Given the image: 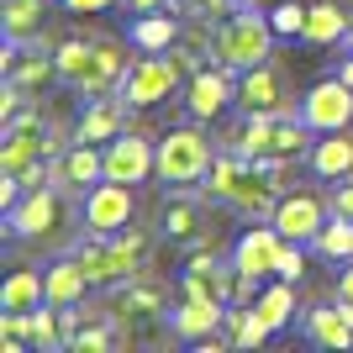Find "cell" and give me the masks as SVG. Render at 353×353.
<instances>
[{
    "label": "cell",
    "mask_w": 353,
    "mask_h": 353,
    "mask_svg": "<svg viewBox=\"0 0 353 353\" xmlns=\"http://www.w3.org/2000/svg\"><path fill=\"white\" fill-rule=\"evenodd\" d=\"M179 32H185V21H179L174 11H143V16L132 21V32H127V37H132L137 53H169V48L179 43Z\"/></svg>",
    "instance_id": "25"
},
{
    "label": "cell",
    "mask_w": 353,
    "mask_h": 353,
    "mask_svg": "<svg viewBox=\"0 0 353 353\" xmlns=\"http://www.w3.org/2000/svg\"><path fill=\"white\" fill-rule=\"evenodd\" d=\"M48 301V280L37 269H11L0 285V311H37Z\"/></svg>",
    "instance_id": "29"
},
{
    "label": "cell",
    "mask_w": 353,
    "mask_h": 353,
    "mask_svg": "<svg viewBox=\"0 0 353 353\" xmlns=\"http://www.w3.org/2000/svg\"><path fill=\"white\" fill-rule=\"evenodd\" d=\"M343 43H348V53H353V21H348V37H343Z\"/></svg>",
    "instance_id": "44"
},
{
    "label": "cell",
    "mask_w": 353,
    "mask_h": 353,
    "mask_svg": "<svg viewBox=\"0 0 353 353\" xmlns=\"http://www.w3.org/2000/svg\"><path fill=\"white\" fill-rule=\"evenodd\" d=\"M169 285L153 280V274H132V280L117 285V306H111V316H117L121 327H127V343H153L159 332H153V322H169Z\"/></svg>",
    "instance_id": "5"
},
{
    "label": "cell",
    "mask_w": 353,
    "mask_h": 353,
    "mask_svg": "<svg viewBox=\"0 0 353 353\" xmlns=\"http://www.w3.org/2000/svg\"><path fill=\"white\" fill-rule=\"evenodd\" d=\"M63 11H74V16H95V11H111L117 0H59Z\"/></svg>",
    "instance_id": "39"
},
{
    "label": "cell",
    "mask_w": 353,
    "mask_h": 353,
    "mask_svg": "<svg viewBox=\"0 0 353 353\" xmlns=\"http://www.w3.org/2000/svg\"><path fill=\"white\" fill-rule=\"evenodd\" d=\"M227 6H237V0H174V11L185 16H221Z\"/></svg>",
    "instance_id": "37"
},
{
    "label": "cell",
    "mask_w": 353,
    "mask_h": 353,
    "mask_svg": "<svg viewBox=\"0 0 353 353\" xmlns=\"http://www.w3.org/2000/svg\"><path fill=\"white\" fill-rule=\"evenodd\" d=\"M43 280H48V301H53V306H85V295L95 290V285H90V274H85V264H79V259H53V264L43 269Z\"/></svg>",
    "instance_id": "23"
},
{
    "label": "cell",
    "mask_w": 353,
    "mask_h": 353,
    "mask_svg": "<svg viewBox=\"0 0 353 353\" xmlns=\"http://www.w3.org/2000/svg\"><path fill=\"white\" fill-rule=\"evenodd\" d=\"M159 174V143L148 132H121L105 143V179H121V185H143V179Z\"/></svg>",
    "instance_id": "13"
},
{
    "label": "cell",
    "mask_w": 353,
    "mask_h": 353,
    "mask_svg": "<svg viewBox=\"0 0 353 353\" xmlns=\"http://www.w3.org/2000/svg\"><path fill=\"white\" fill-rule=\"evenodd\" d=\"M21 48H27V43H11V37H6V53H0L6 79L21 85L27 95H32V90H43V85H53V79H59V59L43 53V48H32V53H21Z\"/></svg>",
    "instance_id": "20"
},
{
    "label": "cell",
    "mask_w": 353,
    "mask_h": 353,
    "mask_svg": "<svg viewBox=\"0 0 353 353\" xmlns=\"http://www.w3.org/2000/svg\"><path fill=\"white\" fill-rule=\"evenodd\" d=\"M232 101H237V69L232 63L211 59L206 69H195L190 79H185V105H190L195 121H216Z\"/></svg>",
    "instance_id": "11"
},
{
    "label": "cell",
    "mask_w": 353,
    "mask_h": 353,
    "mask_svg": "<svg viewBox=\"0 0 353 353\" xmlns=\"http://www.w3.org/2000/svg\"><path fill=\"white\" fill-rule=\"evenodd\" d=\"M63 227V190L48 179L6 211V237H53Z\"/></svg>",
    "instance_id": "10"
},
{
    "label": "cell",
    "mask_w": 353,
    "mask_h": 353,
    "mask_svg": "<svg viewBox=\"0 0 353 353\" xmlns=\"http://www.w3.org/2000/svg\"><path fill=\"white\" fill-rule=\"evenodd\" d=\"M274 43H280L274 21H269L264 11H253V6H237L232 16H221V27H216V59L232 63L237 74L253 69V63H264V59H274Z\"/></svg>",
    "instance_id": "4"
},
{
    "label": "cell",
    "mask_w": 353,
    "mask_h": 353,
    "mask_svg": "<svg viewBox=\"0 0 353 353\" xmlns=\"http://www.w3.org/2000/svg\"><path fill=\"white\" fill-rule=\"evenodd\" d=\"M237 6H253V11H274L280 0H237Z\"/></svg>",
    "instance_id": "42"
},
{
    "label": "cell",
    "mask_w": 353,
    "mask_h": 353,
    "mask_svg": "<svg viewBox=\"0 0 353 353\" xmlns=\"http://www.w3.org/2000/svg\"><path fill=\"white\" fill-rule=\"evenodd\" d=\"M332 211L353 221V174H348V179H338V190H332Z\"/></svg>",
    "instance_id": "38"
},
{
    "label": "cell",
    "mask_w": 353,
    "mask_h": 353,
    "mask_svg": "<svg viewBox=\"0 0 353 353\" xmlns=\"http://www.w3.org/2000/svg\"><path fill=\"white\" fill-rule=\"evenodd\" d=\"M185 79H190V74L179 69V59L174 53H143V59L132 63V69H127V79H121V101L132 105V111H153V105L159 101H169V95H174L179 85H185Z\"/></svg>",
    "instance_id": "7"
},
{
    "label": "cell",
    "mask_w": 353,
    "mask_h": 353,
    "mask_svg": "<svg viewBox=\"0 0 353 353\" xmlns=\"http://www.w3.org/2000/svg\"><path fill=\"white\" fill-rule=\"evenodd\" d=\"M301 121H306L316 137L353 127V85L343 79V74H332V79H316V85L301 95Z\"/></svg>",
    "instance_id": "9"
},
{
    "label": "cell",
    "mask_w": 353,
    "mask_h": 353,
    "mask_svg": "<svg viewBox=\"0 0 353 353\" xmlns=\"http://www.w3.org/2000/svg\"><path fill=\"white\" fill-rule=\"evenodd\" d=\"M338 74H343V79H348V85H353V53H348V59L338 63Z\"/></svg>",
    "instance_id": "43"
},
{
    "label": "cell",
    "mask_w": 353,
    "mask_h": 353,
    "mask_svg": "<svg viewBox=\"0 0 353 353\" xmlns=\"http://www.w3.org/2000/svg\"><path fill=\"white\" fill-rule=\"evenodd\" d=\"M280 248H285V232L274 227V221H253L248 232L232 243V264L248 274V280H264V274H274L280 269Z\"/></svg>",
    "instance_id": "17"
},
{
    "label": "cell",
    "mask_w": 353,
    "mask_h": 353,
    "mask_svg": "<svg viewBox=\"0 0 353 353\" xmlns=\"http://www.w3.org/2000/svg\"><path fill=\"white\" fill-rule=\"evenodd\" d=\"M311 248L322 253V259H332V264H348V259H353V221L332 211V216H327V227L316 232V243H311Z\"/></svg>",
    "instance_id": "32"
},
{
    "label": "cell",
    "mask_w": 353,
    "mask_h": 353,
    "mask_svg": "<svg viewBox=\"0 0 353 353\" xmlns=\"http://www.w3.org/2000/svg\"><path fill=\"white\" fill-rule=\"evenodd\" d=\"M127 111H132V105L121 101L117 90H111V95H90L85 111H79L74 137H79V143H111V137L127 132Z\"/></svg>",
    "instance_id": "19"
},
{
    "label": "cell",
    "mask_w": 353,
    "mask_h": 353,
    "mask_svg": "<svg viewBox=\"0 0 353 353\" xmlns=\"http://www.w3.org/2000/svg\"><path fill=\"white\" fill-rule=\"evenodd\" d=\"M221 316H227V301H206V295H179V306L169 311V332L174 338H211V332H221Z\"/></svg>",
    "instance_id": "21"
},
{
    "label": "cell",
    "mask_w": 353,
    "mask_h": 353,
    "mask_svg": "<svg viewBox=\"0 0 353 353\" xmlns=\"http://www.w3.org/2000/svg\"><path fill=\"white\" fill-rule=\"evenodd\" d=\"M269 332H274V327H269L253 306L248 311H243V306H227V316H221V338L232 343V348H259Z\"/></svg>",
    "instance_id": "30"
},
{
    "label": "cell",
    "mask_w": 353,
    "mask_h": 353,
    "mask_svg": "<svg viewBox=\"0 0 353 353\" xmlns=\"http://www.w3.org/2000/svg\"><path fill=\"white\" fill-rule=\"evenodd\" d=\"M0 27L11 43H37L48 27V0H0Z\"/></svg>",
    "instance_id": "27"
},
{
    "label": "cell",
    "mask_w": 353,
    "mask_h": 353,
    "mask_svg": "<svg viewBox=\"0 0 353 353\" xmlns=\"http://www.w3.org/2000/svg\"><path fill=\"white\" fill-rule=\"evenodd\" d=\"M327 216H332V201H322V195H311V190H285L269 221H274L290 243H316Z\"/></svg>",
    "instance_id": "14"
},
{
    "label": "cell",
    "mask_w": 353,
    "mask_h": 353,
    "mask_svg": "<svg viewBox=\"0 0 353 353\" xmlns=\"http://www.w3.org/2000/svg\"><path fill=\"white\" fill-rule=\"evenodd\" d=\"M306 163L316 179H348L353 174V132L348 127L343 132H322V143H311Z\"/></svg>",
    "instance_id": "24"
},
{
    "label": "cell",
    "mask_w": 353,
    "mask_h": 353,
    "mask_svg": "<svg viewBox=\"0 0 353 353\" xmlns=\"http://www.w3.org/2000/svg\"><path fill=\"white\" fill-rule=\"evenodd\" d=\"M301 327H306V338L322 343V348H353V301L338 295V306H311L306 316H301Z\"/></svg>",
    "instance_id": "22"
},
{
    "label": "cell",
    "mask_w": 353,
    "mask_h": 353,
    "mask_svg": "<svg viewBox=\"0 0 353 353\" xmlns=\"http://www.w3.org/2000/svg\"><path fill=\"white\" fill-rule=\"evenodd\" d=\"M0 353H32L27 311H0Z\"/></svg>",
    "instance_id": "33"
},
{
    "label": "cell",
    "mask_w": 353,
    "mask_h": 353,
    "mask_svg": "<svg viewBox=\"0 0 353 353\" xmlns=\"http://www.w3.org/2000/svg\"><path fill=\"white\" fill-rule=\"evenodd\" d=\"M237 105H243V111H264V117H280V111H301V105H290L285 74L274 69L269 59L237 74Z\"/></svg>",
    "instance_id": "15"
},
{
    "label": "cell",
    "mask_w": 353,
    "mask_h": 353,
    "mask_svg": "<svg viewBox=\"0 0 353 353\" xmlns=\"http://www.w3.org/2000/svg\"><path fill=\"white\" fill-rule=\"evenodd\" d=\"M59 127H53V117H43L37 105H27L21 117H11L6 127H0V174H21V169H32V163H53V153H59Z\"/></svg>",
    "instance_id": "3"
},
{
    "label": "cell",
    "mask_w": 353,
    "mask_h": 353,
    "mask_svg": "<svg viewBox=\"0 0 353 353\" xmlns=\"http://www.w3.org/2000/svg\"><path fill=\"white\" fill-rule=\"evenodd\" d=\"M306 16H311V6H301V0H280V6L269 11V21H274L280 37H306Z\"/></svg>",
    "instance_id": "34"
},
{
    "label": "cell",
    "mask_w": 353,
    "mask_h": 353,
    "mask_svg": "<svg viewBox=\"0 0 353 353\" xmlns=\"http://www.w3.org/2000/svg\"><path fill=\"white\" fill-rule=\"evenodd\" d=\"M280 280H301L306 274V243H290L285 237V248H280V269H274Z\"/></svg>",
    "instance_id": "36"
},
{
    "label": "cell",
    "mask_w": 353,
    "mask_h": 353,
    "mask_svg": "<svg viewBox=\"0 0 353 353\" xmlns=\"http://www.w3.org/2000/svg\"><path fill=\"white\" fill-rule=\"evenodd\" d=\"M148 253H153V237L137 232V227H121V232H90L74 243V259L85 264L90 285H121L148 269Z\"/></svg>",
    "instance_id": "2"
},
{
    "label": "cell",
    "mask_w": 353,
    "mask_h": 353,
    "mask_svg": "<svg viewBox=\"0 0 353 353\" xmlns=\"http://www.w3.org/2000/svg\"><path fill=\"white\" fill-rule=\"evenodd\" d=\"M132 185H121V179H101L95 190L85 195V232H121V227H132Z\"/></svg>",
    "instance_id": "16"
},
{
    "label": "cell",
    "mask_w": 353,
    "mask_h": 353,
    "mask_svg": "<svg viewBox=\"0 0 353 353\" xmlns=\"http://www.w3.org/2000/svg\"><path fill=\"white\" fill-rule=\"evenodd\" d=\"M121 11H132V16H143V11H174V0H121Z\"/></svg>",
    "instance_id": "40"
},
{
    "label": "cell",
    "mask_w": 353,
    "mask_h": 353,
    "mask_svg": "<svg viewBox=\"0 0 353 353\" xmlns=\"http://www.w3.org/2000/svg\"><path fill=\"white\" fill-rule=\"evenodd\" d=\"M63 322H69V348L74 353H111V348H121L127 343V327L117 322V316H105V322H74V306L63 311Z\"/></svg>",
    "instance_id": "26"
},
{
    "label": "cell",
    "mask_w": 353,
    "mask_h": 353,
    "mask_svg": "<svg viewBox=\"0 0 353 353\" xmlns=\"http://www.w3.org/2000/svg\"><path fill=\"white\" fill-rule=\"evenodd\" d=\"M211 201L201 190H174L159 206V237L163 243H179V248H206L211 237Z\"/></svg>",
    "instance_id": "8"
},
{
    "label": "cell",
    "mask_w": 353,
    "mask_h": 353,
    "mask_svg": "<svg viewBox=\"0 0 353 353\" xmlns=\"http://www.w3.org/2000/svg\"><path fill=\"white\" fill-rule=\"evenodd\" d=\"M253 311H259L274 332L290 327L295 322V280H274L269 290H259V295H253Z\"/></svg>",
    "instance_id": "31"
},
{
    "label": "cell",
    "mask_w": 353,
    "mask_h": 353,
    "mask_svg": "<svg viewBox=\"0 0 353 353\" xmlns=\"http://www.w3.org/2000/svg\"><path fill=\"white\" fill-rule=\"evenodd\" d=\"M105 179V148L101 143H63L59 153H53V185H59L63 195H79L85 201L95 185Z\"/></svg>",
    "instance_id": "12"
},
{
    "label": "cell",
    "mask_w": 353,
    "mask_h": 353,
    "mask_svg": "<svg viewBox=\"0 0 353 353\" xmlns=\"http://www.w3.org/2000/svg\"><path fill=\"white\" fill-rule=\"evenodd\" d=\"M201 195H206L211 206H232V211H243V216H253V221H269L274 206H280V190L264 179L259 159L232 153V148L211 159L206 179H201Z\"/></svg>",
    "instance_id": "1"
},
{
    "label": "cell",
    "mask_w": 353,
    "mask_h": 353,
    "mask_svg": "<svg viewBox=\"0 0 353 353\" xmlns=\"http://www.w3.org/2000/svg\"><path fill=\"white\" fill-rule=\"evenodd\" d=\"M338 295H343V301H353V259L343 264V274H338Z\"/></svg>",
    "instance_id": "41"
},
{
    "label": "cell",
    "mask_w": 353,
    "mask_h": 353,
    "mask_svg": "<svg viewBox=\"0 0 353 353\" xmlns=\"http://www.w3.org/2000/svg\"><path fill=\"white\" fill-rule=\"evenodd\" d=\"M348 21H353V11H338V0H316V6H311V16H306V37H301V43L332 48V43H343V37H348Z\"/></svg>",
    "instance_id": "28"
},
{
    "label": "cell",
    "mask_w": 353,
    "mask_h": 353,
    "mask_svg": "<svg viewBox=\"0 0 353 353\" xmlns=\"http://www.w3.org/2000/svg\"><path fill=\"white\" fill-rule=\"evenodd\" d=\"M211 137H201L195 127H174L159 137V179L169 190H201V179L211 169Z\"/></svg>",
    "instance_id": "6"
},
{
    "label": "cell",
    "mask_w": 353,
    "mask_h": 353,
    "mask_svg": "<svg viewBox=\"0 0 353 353\" xmlns=\"http://www.w3.org/2000/svg\"><path fill=\"white\" fill-rule=\"evenodd\" d=\"M85 53H90L85 37H63V43L53 48V59H59V79H63V85H74V79H79V69H85Z\"/></svg>",
    "instance_id": "35"
},
{
    "label": "cell",
    "mask_w": 353,
    "mask_h": 353,
    "mask_svg": "<svg viewBox=\"0 0 353 353\" xmlns=\"http://www.w3.org/2000/svg\"><path fill=\"white\" fill-rule=\"evenodd\" d=\"M127 69H132V63L121 59L117 43H90L85 69H79V79H74V90H79V95H111V90H121Z\"/></svg>",
    "instance_id": "18"
}]
</instances>
